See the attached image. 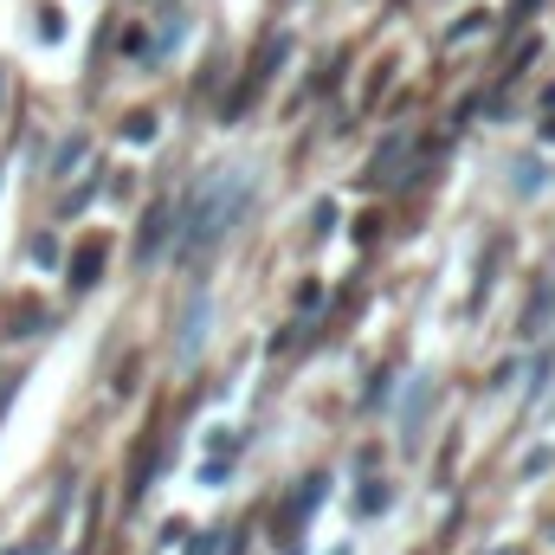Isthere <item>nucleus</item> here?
<instances>
[{
	"mask_svg": "<svg viewBox=\"0 0 555 555\" xmlns=\"http://www.w3.org/2000/svg\"><path fill=\"white\" fill-rule=\"evenodd\" d=\"M246 194H253V181L240 175V168H220V175H207L201 181V194H194V207H188V227H181V253H207L233 220H240V207H246Z\"/></svg>",
	"mask_w": 555,
	"mask_h": 555,
	"instance_id": "1",
	"label": "nucleus"
},
{
	"mask_svg": "<svg viewBox=\"0 0 555 555\" xmlns=\"http://www.w3.org/2000/svg\"><path fill=\"white\" fill-rule=\"evenodd\" d=\"M284 59H291V39H284V33H278V39H266V52H259V65H253V72L240 78V91L227 98V117H240V111H246V104H253V98H259V91L272 85V72L284 65Z\"/></svg>",
	"mask_w": 555,
	"mask_h": 555,
	"instance_id": "2",
	"label": "nucleus"
},
{
	"mask_svg": "<svg viewBox=\"0 0 555 555\" xmlns=\"http://www.w3.org/2000/svg\"><path fill=\"white\" fill-rule=\"evenodd\" d=\"M317 504H323V472H310V478L278 504V524H272L278 543H291V537H297V524H310V511H317Z\"/></svg>",
	"mask_w": 555,
	"mask_h": 555,
	"instance_id": "3",
	"label": "nucleus"
},
{
	"mask_svg": "<svg viewBox=\"0 0 555 555\" xmlns=\"http://www.w3.org/2000/svg\"><path fill=\"white\" fill-rule=\"evenodd\" d=\"M104 272V240H85L78 253H72V291H91Z\"/></svg>",
	"mask_w": 555,
	"mask_h": 555,
	"instance_id": "4",
	"label": "nucleus"
},
{
	"mask_svg": "<svg viewBox=\"0 0 555 555\" xmlns=\"http://www.w3.org/2000/svg\"><path fill=\"white\" fill-rule=\"evenodd\" d=\"M168 220H175L168 207H149V220H142V233H137V259H142V266L162 253V240H168Z\"/></svg>",
	"mask_w": 555,
	"mask_h": 555,
	"instance_id": "5",
	"label": "nucleus"
},
{
	"mask_svg": "<svg viewBox=\"0 0 555 555\" xmlns=\"http://www.w3.org/2000/svg\"><path fill=\"white\" fill-rule=\"evenodd\" d=\"M401 155H408V137H395L375 162H369V181H395V162H401Z\"/></svg>",
	"mask_w": 555,
	"mask_h": 555,
	"instance_id": "6",
	"label": "nucleus"
},
{
	"mask_svg": "<svg viewBox=\"0 0 555 555\" xmlns=\"http://www.w3.org/2000/svg\"><path fill=\"white\" fill-rule=\"evenodd\" d=\"M317 304H323V284H317V278H304V284H297V310H317Z\"/></svg>",
	"mask_w": 555,
	"mask_h": 555,
	"instance_id": "7",
	"label": "nucleus"
},
{
	"mask_svg": "<svg viewBox=\"0 0 555 555\" xmlns=\"http://www.w3.org/2000/svg\"><path fill=\"white\" fill-rule=\"evenodd\" d=\"M124 130H130V142H149V137H155V117H149V111H137Z\"/></svg>",
	"mask_w": 555,
	"mask_h": 555,
	"instance_id": "8",
	"label": "nucleus"
},
{
	"mask_svg": "<svg viewBox=\"0 0 555 555\" xmlns=\"http://www.w3.org/2000/svg\"><path fill=\"white\" fill-rule=\"evenodd\" d=\"M214 550H220V537L207 530V537H201V543H194V550H188V555H214Z\"/></svg>",
	"mask_w": 555,
	"mask_h": 555,
	"instance_id": "9",
	"label": "nucleus"
},
{
	"mask_svg": "<svg viewBox=\"0 0 555 555\" xmlns=\"http://www.w3.org/2000/svg\"><path fill=\"white\" fill-rule=\"evenodd\" d=\"M530 7H537V0H517V20H524V13H530Z\"/></svg>",
	"mask_w": 555,
	"mask_h": 555,
	"instance_id": "10",
	"label": "nucleus"
}]
</instances>
